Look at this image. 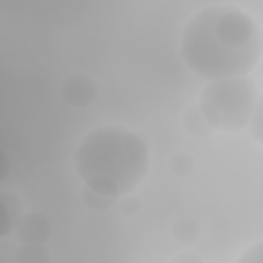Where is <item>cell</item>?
Returning <instances> with one entry per match:
<instances>
[{
    "label": "cell",
    "instance_id": "1",
    "mask_svg": "<svg viewBox=\"0 0 263 263\" xmlns=\"http://www.w3.org/2000/svg\"><path fill=\"white\" fill-rule=\"evenodd\" d=\"M263 53V33L249 12L234 4L197 10L181 31L183 64L205 80L249 76Z\"/></svg>",
    "mask_w": 263,
    "mask_h": 263
},
{
    "label": "cell",
    "instance_id": "2",
    "mask_svg": "<svg viewBox=\"0 0 263 263\" xmlns=\"http://www.w3.org/2000/svg\"><path fill=\"white\" fill-rule=\"evenodd\" d=\"M148 168V142L138 132L115 123L90 129L74 152V171L82 185L113 199L134 193Z\"/></svg>",
    "mask_w": 263,
    "mask_h": 263
},
{
    "label": "cell",
    "instance_id": "3",
    "mask_svg": "<svg viewBox=\"0 0 263 263\" xmlns=\"http://www.w3.org/2000/svg\"><path fill=\"white\" fill-rule=\"evenodd\" d=\"M257 101L259 90L255 80L240 76L208 82L197 97V107L216 132L238 134L249 127Z\"/></svg>",
    "mask_w": 263,
    "mask_h": 263
},
{
    "label": "cell",
    "instance_id": "4",
    "mask_svg": "<svg viewBox=\"0 0 263 263\" xmlns=\"http://www.w3.org/2000/svg\"><path fill=\"white\" fill-rule=\"evenodd\" d=\"M62 101L72 109H86L99 99V84L86 72L68 74L60 86Z\"/></svg>",
    "mask_w": 263,
    "mask_h": 263
},
{
    "label": "cell",
    "instance_id": "5",
    "mask_svg": "<svg viewBox=\"0 0 263 263\" xmlns=\"http://www.w3.org/2000/svg\"><path fill=\"white\" fill-rule=\"evenodd\" d=\"M18 242H27V245H45L47 238L51 236V222L45 214L41 212H27L18 226L14 228L12 234Z\"/></svg>",
    "mask_w": 263,
    "mask_h": 263
},
{
    "label": "cell",
    "instance_id": "6",
    "mask_svg": "<svg viewBox=\"0 0 263 263\" xmlns=\"http://www.w3.org/2000/svg\"><path fill=\"white\" fill-rule=\"evenodd\" d=\"M0 203H2V230H0V236L8 238L10 234H14V228L18 226V222H21V218L25 214H23V208H21V199H18V195L14 191L2 189L0 191Z\"/></svg>",
    "mask_w": 263,
    "mask_h": 263
},
{
    "label": "cell",
    "instance_id": "7",
    "mask_svg": "<svg viewBox=\"0 0 263 263\" xmlns=\"http://www.w3.org/2000/svg\"><path fill=\"white\" fill-rule=\"evenodd\" d=\"M181 123H183V129H185L189 136L199 138V140H205V138H210V136L216 132V129L212 127V123L205 119V115L199 111L197 105H191V107H187V109L183 111Z\"/></svg>",
    "mask_w": 263,
    "mask_h": 263
},
{
    "label": "cell",
    "instance_id": "8",
    "mask_svg": "<svg viewBox=\"0 0 263 263\" xmlns=\"http://www.w3.org/2000/svg\"><path fill=\"white\" fill-rule=\"evenodd\" d=\"M171 232H173V238L181 247H191L201 238V224L193 216H181L175 220Z\"/></svg>",
    "mask_w": 263,
    "mask_h": 263
},
{
    "label": "cell",
    "instance_id": "9",
    "mask_svg": "<svg viewBox=\"0 0 263 263\" xmlns=\"http://www.w3.org/2000/svg\"><path fill=\"white\" fill-rule=\"evenodd\" d=\"M12 259H14V263H49L51 255H49V249L45 245L18 242V247L14 249Z\"/></svg>",
    "mask_w": 263,
    "mask_h": 263
},
{
    "label": "cell",
    "instance_id": "10",
    "mask_svg": "<svg viewBox=\"0 0 263 263\" xmlns=\"http://www.w3.org/2000/svg\"><path fill=\"white\" fill-rule=\"evenodd\" d=\"M82 203H84L90 212L103 214V212H109V210L117 203V199L107 197V195H103V193H97V191H92V189L82 187Z\"/></svg>",
    "mask_w": 263,
    "mask_h": 263
},
{
    "label": "cell",
    "instance_id": "11",
    "mask_svg": "<svg viewBox=\"0 0 263 263\" xmlns=\"http://www.w3.org/2000/svg\"><path fill=\"white\" fill-rule=\"evenodd\" d=\"M171 171L177 175V177H189L193 171H195V156L191 152H185V150H179L171 156Z\"/></svg>",
    "mask_w": 263,
    "mask_h": 263
},
{
    "label": "cell",
    "instance_id": "12",
    "mask_svg": "<svg viewBox=\"0 0 263 263\" xmlns=\"http://www.w3.org/2000/svg\"><path fill=\"white\" fill-rule=\"evenodd\" d=\"M249 134H251V138L263 148V95H259V101H257L253 119H251V123H249Z\"/></svg>",
    "mask_w": 263,
    "mask_h": 263
},
{
    "label": "cell",
    "instance_id": "13",
    "mask_svg": "<svg viewBox=\"0 0 263 263\" xmlns=\"http://www.w3.org/2000/svg\"><path fill=\"white\" fill-rule=\"evenodd\" d=\"M117 208H119V212L123 216L132 218V216H138L142 212V199L136 197L134 193H129V195H123V197L117 199Z\"/></svg>",
    "mask_w": 263,
    "mask_h": 263
},
{
    "label": "cell",
    "instance_id": "14",
    "mask_svg": "<svg viewBox=\"0 0 263 263\" xmlns=\"http://www.w3.org/2000/svg\"><path fill=\"white\" fill-rule=\"evenodd\" d=\"M236 263H263V240L251 245L238 259Z\"/></svg>",
    "mask_w": 263,
    "mask_h": 263
},
{
    "label": "cell",
    "instance_id": "15",
    "mask_svg": "<svg viewBox=\"0 0 263 263\" xmlns=\"http://www.w3.org/2000/svg\"><path fill=\"white\" fill-rule=\"evenodd\" d=\"M171 263H205V261H203V257H201L199 253H195V251H181V253H177V255L173 257Z\"/></svg>",
    "mask_w": 263,
    "mask_h": 263
},
{
    "label": "cell",
    "instance_id": "16",
    "mask_svg": "<svg viewBox=\"0 0 263 263\" xmlns=\"http://www.w3.org/2000/svg\"><path fill=\"white\" fill-rule=\"evenodd\" d=\"M0 162H2V173H0V181H4L8 177V171H10V160H8V154L2 152L0 154Z\"/></svg>",
    "mask_w": 263,
    "mask_h": 263
},
{
    "label": "cell",
    "instance_id": "17",
    "mask_svg": "<svg viewBox=\"0 0 263 263\" xmlns=\"http://www.w3.org/2000/svg\"><path fill=\"white\" fill-rule=\"evenodd\" d=\"M261 33H263V29H261Z\"/></svg>",
    "mask_w": 263,
    "mask_h": 263
}]
</instances>
